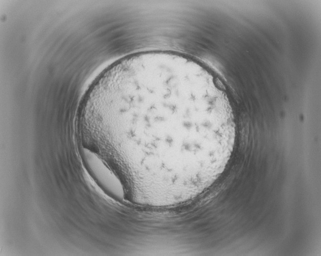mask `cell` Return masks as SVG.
Wrapping results in <instances>:
<instances>
[{"instance_id":"6da1fadb","label":"cell","mask_w":321,"mask_h":256,"mask_svg":"<svg viewBox=\"0 0 321 256\" xmlns=\"http://www.w3.org/2000/svg\"><path fill=\"white\" fill-rule=\"evenodd\" d=\"M107 114L110 122L129 125L132 168L153 181L201 186L233 151L228 100L198 66L166 62L137 70L110 95Z\"/></svg>"}]
</instances>
